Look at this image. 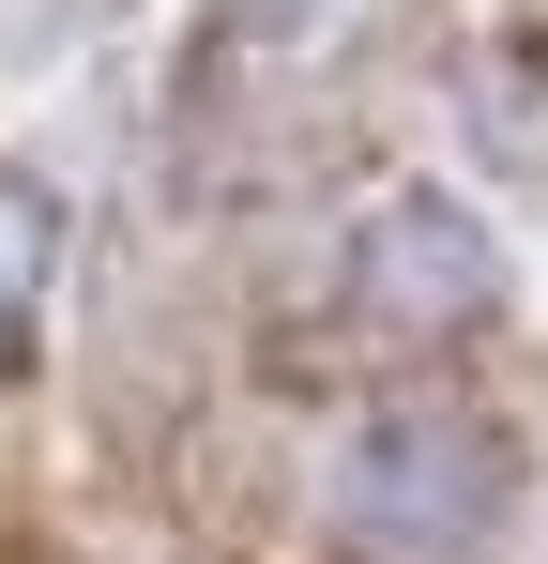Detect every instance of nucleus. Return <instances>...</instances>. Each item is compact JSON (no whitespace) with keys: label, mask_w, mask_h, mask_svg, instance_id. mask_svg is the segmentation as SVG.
Returning <instances> with one entry per match:
<instances>
[{"label":"nucleus","mask_w":548,"mask_h":564,"mask_svg":"<svg viewBox=\"0 0 548 564\" xmlns=\"http://www.w3.org/2000/svg\"><path fill=\"white\" fill-rule=\"evenodd\" d=\"M503 519H518V458L457 397H396L336 443V534L381 564H487Z\"/></svg>","instance_id":"f257e3e1"},{"label":"nucleus","mask_w":548,"mask_h":564,"mask_svg":"<svg viewBox=\"0 0 548 564\" xmlns=\"http://www.w3.org/2000/svg\"><path fill=\"white\" fill-rule=\"evenodd\" d=\"M351 290H365L381 336H457V321L503 305V245L442 184H396V198H365V229H351Z\"/></svg>","instance_id":"f03ea898"},{"label":"nucleus","mask_w":548,"mask_h":564,"mask_svg":"<svg viewBox=\"0 0 548 564\" xmlns=\"http://www.w3.org/2000/svg\"><path fill=\"white\" fill-rule=\"evenodd\" d=\"M336 15H351V0H213L198 46H213V62H320Z\"/></svg>","instance_id":"7ed1b4c3"},{"label":"nucleus","mask_w":548,"mask_h":564,"mask_svg":"<svg viewBox=\"0 0 548 564\" xmlns=\"http://www.w3.org/2000/svg\"><path fill=\"white\" fill-rule=\"evenodd\" d=\"M31 290H46V198L0 169V351H15V321H31Z\"/></svg>","instance_id":"20e7f679"}]
</instances>
